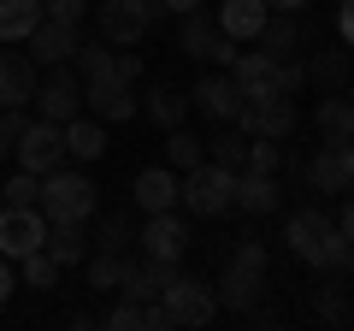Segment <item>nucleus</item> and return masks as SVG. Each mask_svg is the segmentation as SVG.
<instances>
[{
    "label": "nucleus",
    "instance_id": "obj_10",
    "mask_svg": "<svg viewBox=\"0 0 354 331\" xmlns=\"http://www.w3.org/2000/svg\"><path fill=\"white\" fill-rule=\"evenodd\" d=\"M160 302L171 307V319H177V325H207V319L218 314V296H213V284L189 278V272H177V278L160 290Z\"/></svg>",
    "mask_w": 354,
    "mask_h": 331
},
{
    "label": "nucleus",
    "instance_id": "obj_3",
    "mask_svg": "<svg viewBox=\"0 0 354 331\" xmlns=\"http://www.w3.org/2000/svg\"><path fill=\"white\" fill-rule=\"evenodd\" d=\"M225 207H236V172H230V166H218V160H201L189 178H183V213L218 219Z\"/></svg>",
    "mask_w": 354,
    "mask_h": 331
},
{
    "label": "nucleus",
    "instance_id": "obj_44",
    "mask_svg": "<svg viewBox=\"0 0 354 331\" xmlns=\"http://www.w3.org/2000/svg\"><path fill=\"white\" fill-rule=\"evenodd\" d=\"M337 231H342V237H348V242H354V190H348V195H342V219H337Z\"/></svg>",
    "mask_w": 354,
    "mask_h": 331
},
{
    "label": "nucleus",
    "instance_id": "obj_33",
    "mask_svg": "<svg viewBox=\"0 0 354 331\" xmlns=\"http://www.w3.org/2000/svg\"><path fill=\"white\" fill-rule=\"evenodd\" d=\"M18 278H24L30 290H53V284H59V260H53L48 249H36V255L18 260Z\"/></svg>",
    "mask_w": 354,
    "mask_h": 331
},
{
    "label": "nucleus",
    "instance_id": "obj_38",
    "mask_svg": "<svg viewBox=\"0 0 354 331\" xmlns=\"http://www.w3.org/2000/svg\"><path fill=\"white\" fill-rule=\"evenodd\" d=\"M41 18H53V24H77V30H83L88 0H41Z\"/></svg>",
    "mask_w": 354,
    "mask_h": 331
},
{
    "label": "nucleus",
    "instance_id": "obj_2",
    "mask_svg": "<svg viewBox=\"0 0 354 331\" xmlns=\"http://www.w3.org/2000/svg\"><path fill=\"white\" fill-rule=\"evenodd\" d=\"M36 207L41 219H95V207H101V190H95V178L88 172H71V166H53L48 178L36 184Z\"/></svg>",
    "mask_w": 354,
    "mask_h": 331
},
{
    "label": "nucleus",
    "instance_id": "obj_30",
    "mask_svg": "<svg viewBox=\"0 0 354 331\" xmlns=\"http://www.w3.org/2000/svg\"><path fill=\"white\" fill-rule=\"evenodd\" d=\"M118 284H124V255L88 249V290H118Z\"/></svg>",
    "mask_w": 354,
    "mask_h": 331
},
{
    "label": "nucleus",
    "instance_id": "obj_8",
    "mask_svg": "<svg viewBox=\"0 0 354 331\" xmlns=\"http://www.w3.org/2000/svg\"><path fill=\"white\" fill-rule=\"evenodd\" d=\"M136 249L148 260H183V255H189V219L177 213V207L148 213V225L136 231Z\"/></svg>",
    "mask_w": 354,
    "mask_h": 331
},
{
    "label": "nucleus",
    "instance_id": "obj_34",
    "mask_svg": "<svg viewBox=\"0 0 354 331\" xmlns=\"http://www.w3.org/2000/svg\"><path fill=\"white\" fill-rule=\"evenodd\" d=\"M207 154H213L218 166H230V172H242V166H248V136H242V130H218V136L207 142Z\"/></svg>",
    "mask_w": 354,
    "mask_h": 331
},
{
    "label": "nucleus",
    "instance_id": "obj_1",
    "mask_svg": "<svg viewBox=\"0 0 354 331\" xmlns=\"http://www.w3.org/2000/svg\"><path fill=\"white\" fill-rule=\"evenodd\" d=\"M283 242H290V255L307 260L313 272H337L342 260H348V237L337 231V219L319 213V207H301V213H290V225H283Z\"/></svg>",
    "mask_w": 354,
    "mask_h": 331
},
{
    "label": "nucleus",
    "instance_id": "obj_18",
    "mask_svg": "<svg viewBox=\"0 0 354 331\" xmlns=\"http://www.w3.org/2000/svg\"><path fill=\"white\" fill-rule=\"evenodd\" d=\"M260 290H266V272H248V267H225V278L213 284L218 307H230V314H254Z\"/></svg>",
    "mask_w": 354,
    "mask_h": 331
},
{
    "label": "nucleus",
    "instance_id": "obj_25",
    "mask_svg": "<svg viewBox=\"0 0 354 331\" xmlns=\"http://www.w3.org/2000/svg\"><path fill=\"white\" fill-rule=\"evenodd\" d=\"M272 71H278V60H272L266 48H248V53H236V60H230V77H236V89H242V95L272 89Z\"/></svg>",
    "mask_w": 354,
    "mask_h": 331
},
{
    "label": "nucleus",
    "instance_id": "obj_22",
    "mask_svg": "<svg viewBox=\"0 0 354 331\" xmlns=\"http://www.w3.org/2000/svg\"><path fill=\"white\" fill-rule=\"evenodd\" d=\"M266 0H225V6H218V30H225L230 42H254L266 30Z\"/></svg>",
    "mask_w": 354,
    "mask_h": 331
},
{
    "label": "nucleus",
    "instance_id": "obj_46",
    "mask_svg": "<svg viewBox=\"0 0 354 331\" xmlns=\"http://www.w3.org/2000/svg\"><path fill=\"white\" fill-rule=\"evenodd\" d=\"M342 267H348V278H354V242H348V260H342Z\"/></svg>",
    "mask_w": 354,
    "mask_h": 331
},
{
    "label": "nucleus",
    "instance_id": "obj_35",
    "mask_svg": "<svg viewBox=\"0 0 354 331\" xmlns=\"http://www.w3.org/2000/svg\"><path fill=\"white\" fill-rule=\"evenodd\" d=\"M278 166H283V148L272 136H248V166H242V172H272V178H278Z\"/></svg>",
    "mask_w": 354,
    "mask_h": 331
},
{
    "label": "nucleus",
    "instance_id": "obj_42",
    "mask_svg": "<svg viewBox=\"0 0 354 331\" xmlns=\"http://www.w3.org/2000/svg\"><path fill=\"white\" fill-rule=\"evenodd\" d=\"M207 0H160V12H171V18H189V12H201Z\"/></svg>",
    "mask_w": 354,
    "mask_h": 331
},
{
    "label": "nucleus",
    "instance_id": "obj_32",
    "mask_svg": "<svg viewBox=\"0 0 354 331\" xmlns=\"http://www.w3.org/2000/svg\"><path fill=\"white\" fill-rule=\"evenodd\" d=\"M95 249L130 255V249H136V219H130V213H106V219H101V237H95Z\"/></svg>",
    "mask_w": 354,
    "mask_h": 331
},
{
    "label": "nucleus",
    "instance_id": "obj_26",
    "mask_svg": "<svg viewBox=\"0 0 354 331\" xmlns=\"http://www.w3.org/2000/svg\"><path fill=\"white\" fill-rule=\"evenodd\" d=\"M142 113H148L160 130H177L183 118H189V95H177V89H165V83H153V95H142Z\"/></svg>",
    "mask_w": 354,
    "mask_h": 331
},
{
    "label": "nucleus",
    "instance_id": "obj_13",
    "mask_svg": "<svg viewBox=\"0 0 354 331\" xmlns=\"http://www.w3.org/2000/svg\"><path fill=\"white\" fill-rule=\"evenodd\" d=\"M177 42H183V53H195V60H207V65H225V71H230V60H236V42L218 24H207L201 12H189L177 24Z\"/></svg>",
    "mask_w": 354,
    "mask_h": 331
},
{
    "label": "nucleus",
    "instance_id": "obj_4",
    "mask_svg": "<svg viewBox=\"0 0 354 331\" xmlns=\"http://www.w3.org/2000/svg\"><path fill=\"white\" fill-rule=\"evenodd\" d=\"M236 125H242V136H272V142L295 136V95H278V89L242 95Z\"/></svg>",
    "mask_w": 354,
    "mask_h": 331
},
{
    "label": "nucleus",
    "instance_id": "obj_21",
    "mask_svg": "<svg viewBox=\"0 0 354 331\" xmlns=\"http://www.w3.org/2000/svg\"><path fill=\"white\" fill-rule=\"evenodd\" d=\"M278 202H283V190H278L272 172H236V207L242 213L266 219V213H278Z\"/></svg>",
    "mask_w": 354,
    "mask_h": 331
},
{
    "label": "nucleus",
    "instance_id": "obj_24",
    "mask_svg": "<svg viewBox=\"0 0 354 331\" xmlns=\"http://www.w3.org/2000/svg\"><path fill=\"white\" fill-rule=\"evenodd\" d=\"M254 48H266L272 60H290V53L301 48V18H295V12H272L266 30L254 36Z\"/></svg>",
    "mask_w": 354,
    "mask_h": 331
},
{
    "label": "nucleus",
    "instance_id": "obj_11",
    "mask_svg": "<svg viewBox=\"0 0 354 331\" xmlns=\"http://www.w3.org/2000/svg\"><path fill=\"white\" fill-rule=\"evenodd\" d=\"M307 184L319 195H348L354 190V142H325L307 160Z\"/></svg>",
    "mask_w": 354,
    "mask_h": 331
},
{
    "label": "nucleus",
    "instance_id": "obj_16",
    "mask_svg": "<svg viewBox=\"0 0 354 331\" xmlns=\"http://www.w3.org/2000/svg\"><path fill=\"white\" fill-rule=\"evenodd\" d=\"M189 107H201L207 118L230 125V118H236V107H242V89H236V77H230V71H218V77H201V83L189 89Z\"/></svg>",
    "mask_w": 354,
    "mask_h": 331
},
{
    "label": "nucleus",
    "instance_id": "obj_6",
    "mask_svg": "<svg viewBox=\"0 0 354 331\" xmlns=\"http://www.w3.org/2000/svg\"><path fill=\"white\" fill-rule=\"evenodd\" d=\"M12 154H18V172H30V178H48L53 166H65V125L30 118V130L12 142Z\"/></svg>",
    "mask_w": 354,
    "mask_h": 331
},
{
    "label": "nucleus",
    "instance_id": "obj_12",
    "mask_svg": "<svg viewBox=\"0 0 354 331\" xmlns=\"http://www.w3.org/2000/svg\"><path fill=\"white\" fill-rule=\"evenodd\" d=\"M83 107L101 118V125H124V118H136V113H142V95H136V83L88 77V83H83Z\"/></svg>",
    "mask_w": 354,
    "mask_h": 331
},
{
    "label": "nucleus",
    "instance_id": "obj_36",
    "mask_svg": "<svg viewBox=\"0 0 354 331\" xmlns=\"http://www.w3.org/2000/svg\"><path fill=\"white\" fill-rule=\"evenodd\" d=\"M106 325L113 331H148V302H118V307H106Z\"/></svg>",
    "mask_w": 354,
    "mask_h": 331
},
{
    "label": "nucleus",
    "instance_id": "obj_28",
    "mask_svg": "<svg viewBox=\"0 0 354 331\" xmlns=\"http://www.w3.org/2000/svg\"><path fill=\"white\" fill-rule=\"evenodd\" d=\"M348 71H354V60L342 48H325V53H313V65H307V77H313L319 89H348Z\"/></svg>",
    "mask_w": 354,
    "mask_h": 331
},
{
    "label": "nucleus",
    "instance_id": "obj_14",
    "mask_svg": "<svg viewBox=\"0 0 354 331\" xmlns=\"http://www.w3.org/2000/svg\"><path fill=\"white\" fill-rule=\"evenodd\" d=\"M36 83H41V65L30 53H12V42H6V53H0V107H30Z\"/></svg>",
    "mask_w": 354,
    "mask_h": 331
},
{
    "label": "nucleus",
    "instance_id": "obj_9",
    "mask_svg": "<svg viewBox=\"0 0 354 331\" xmlns=\"http://www.w3.org/2000/svg\"><path fill=\"white\" fill-rule=\"evenodd\" d=\"M41 237H48L41 207H6V202H0V255L12 260V267H18L24 255H36Z\"/></svg>",
    "mask_w": 354,
    "mask_h": 331
},
{
    "label": "nucleus",
    "instance_id": "obj_15",
    "mask_svg": "<svg viewBox=\"0 0 354 331\" xmlns=\"http://www.w3.org/2000/svg\"><path fill=\"white\" fill-rule=\"evenodd\" d=\"M77 24H53V18H41L36 30L24 36V48H30V60L36 65H71V53H77Z\"/></svg>",
    "mask_w": 354,
    "mask_h": 331
},
{
    "label": "nucleus",
    "instance_id": "obj_45",
    "mask_svg": "<svg viewBox=\"0 0 354 331\" xmlns=\"http://www.w3.org/2000/svg\"><path fill=\"white\" fill-rule=\"evenodd\" d=\"M307 6H313V0H266V12H295V18H301Z\"/></svg>",
    "mask_w": 354,
    "mask_h": 331
},
{
    "label": "nucleus",
    "instance_id": "obj_17",
    "mask_svg": "<svg viewBox=\"0 0 354 331\" xmlns=\"http://www.w3.org/2000/svg\"><path fill=\"white\" fill-rule=\"evenodd\" d=\"M130 202H136L142 213H165V207L183 202V184H177L165 166H148V172H136V184H130Z\"/></svg>",
    "mask_w": 354,
    "mask_h": 331
},
{
    "label": "nucleus",
    "instance_id": "obj_7",
    "mask_svg": "<svg viewBox=\"0 0 354 331\" xmlns=\"http://www.w3.org/2000/svg\"><path fill=\"white\" fill-rule=\"evenodd\" d=\"M36 107L48 125H65V118H77L83 113V77L71 71V65H48V77L36 83Z\"/></svg>",
    "mask_w": 354,
    "mask_h": 331
},
{
    "label": "nucleus",
    "instance_id": "obj_23",
    "mask_svg": "<svg viewBox=\"0 0 354 331\" xmlns=\"http://www.w3.org/2000/svg\"><path fill=\"white\" fill-rule=\"evenodd\" d=\"M65 154L71 160H101L106 154V130H101V118L95 113H77V118H65Z\"/></svg>",
    "mask_w": 354,
    "mask_h": 331
},
{
    "label": "nucleus",
    "instance_id": "obj_19",
    "mask_svg": "<svg viewBox=\"0 0 354 331\" xmlns=\"http://www.w3.org/2000/svg\"><path fill=\"white\" fill-rule=\"evenodd\" d=\"M313 125H319L325 142H354V89H325Z\"/></svg>",
    "mask_w": 354,
    "mask_h": 331
},
{
    "label": "nucleus",
    "instance_id": "obj_47",
    "mask_svg": "<svg viewBox=\"0 0 354 331\" xmlns=\"http://www.w3.org/2000/svg\"><path fill=\"white\" fill-rule=\"evenodd\" d=\"M6 148H12V142H6V130H0V160H6Z\"/></svg>",
    "mask_w": 354,
    "mask_h": 331
},
{
    "label": "nucleus",
    "instance_id": "obj_5",
    "mask_svg": "<svg viewBox=\"0 0 354 331\" xmlns=\"http://www.w3.org/2000/svg\"><path fill=\"white\" fill-rule=\"evenodd\" d=\"M95 12H101V36L113 48H136L160 18V0H101Z\"/></svg>",
    "mask_w": 354,
    "mask_h": 331
},
{
    "label": "nucleus",
    "instance_id": "obj_41",
    "mask_svg": "<svg viewBox=\"0 0 354 331\" xmlns=\"http://www.w3.org/2000/svg\"><path fill=\"white\" fill-rule=\"evenodd\" d=\"M337 36H342V48H354V0L337 6Z\"/></svg>",
    "mask_w": 354,
    "mask_h": 331
},
{
    "label": "nucleus",
    "instance_id": "obj_37",
    "mask_svg": "<svg viewBox=\"0 0 354 331\" xmlns=\"http://www.w3.org/2000/svg\"><path fill=\"white\" fill-rule=\"evenodd\" d=\"M230 267L266 272V267H272V255H266V242H254V237H236V249H230Z\"/></svg>",
    "mask_w": 354,
    "mask_h": 331
},
{
    "label": "nucleus",
    "instance_id": "obj_20",
    "mask_svg": "<svg viewBox=\"0 0 354 331\" xmlns=\"http://www.w3.org/2000/svg\"><path fill=\"white\" fill-rule=\"evenodd\" d=\"M41 249H48L59 267H77V260H88V231H83V219H53L48 225V237H41Z\"/></svg>",
    "mask_w": 354,
    "mask_h": 331
},
{
    "label": "nucleus",
    "instance_id": "obj_29",
    "mask_svg": "<svg viewBox=\"0 0 354 331\" xmlns=\"http://www.w3.org/2000/svg\"><path fill=\"white\" fill-rule=\"evenodd\" d=\"M313 314L330 319V325H348V319H354V307H348V296H342L337 278H319L313 284Z\"/></svg>",
    "mask_w": 354,
    "mask_h": 331
},
{
    "label": "nucleus",
    "instance_id": "obj_31",
    "mask_svg": "<svg viewBox=\"0 0 354 331\" xmlns=\"http://www.w3.org/2000/svg\"><path fill=\"white\" fill-rule=\"evenodd\" d=\"M201 154H207V142H201V136H189L183 125L165 130V160H171L177 172H195V166H201Z\"/></svg>",
    "mask_w": 354,
    "mask_h": 331
},
{
    "label": "nucleus",
    "instance_id": "obj_39",
    "mask_svg": "<svg viewBox=\"0 0 354 331\" xmlns=\"http://www.w3.org/2000/svg\"><path fill=\"white\" fill-rule=\"evenodd\" d=\"M36 184H41V178H30V172H18V178L6 184V190H0V202H6V207H36Z\"/></svg>",
    "mask_w": 354,
    "mask_h": 331
},
{
    "label": "nucleus",
    "instance_id": "obj_40",
    "mask_svg": "<svg viewBox=\"0 0 354 331\" xmlns=\"http://www.w3.org/2000/svg\"><path fill=\"white\" fill-rule=\"evenodd\" d=\"M136 77H142V60L136 53H118L113 60V83H136Z\"/></svg>",
    "mask_w": 354,
    "mask_h": 331
},
{
    "label": "nucleus",
    "instance_id": "obj_43",
    "mask_svg": "<svg viewBox=\"0 0 354 331\" xmlns=\"http://www.w3.org/2000/svg\"><path fill=\"white\" fill-rule=\"evenodd\" d=\"M12 290H18V272H12V260L0 255V302H12Z\"/></svg>",
    "mask_w": 354,
    "mask_h": 331
},
{
    "label": "nucleus",
    "instance_id": "obj_27",
    "mask_svg": "<svg viewBox=\"0 0 354 331\" xmlns=\"http://www.w3.org/2000/svg\"><path fill=\"white\" fill-rule=\"evenodd\" d=\"M41 24V0H0V42H24Z\"/></svg>",
    "mask_w": 354,
    "mask_h": 331
}]
</instances>
